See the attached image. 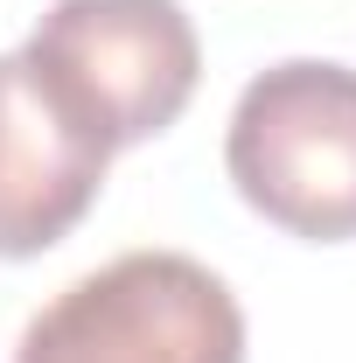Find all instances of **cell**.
<instances>
[{
  "instance_id": "obj_4",
  "label": "cell",
  "mask_w": 356,
  "mask_h": 363,
  "mask_svg": "<svg viewBox=\"0 0 356 363\" xmlns=\"http://www.w3.org/2000/svg\"><path fill=\"white\" fill-rule=\"evenodd\" d=\"M112 147L43 91L28 56H0V259H35L84 224L105 189Z\"/></svg>"
},
{
  "instance_id": "obj_2",
  "label": "cell",
  "mask_w": 356,
  "mask_h": 363,
  "mask_svg": "<svg viewBox=\"0 0 356 363\" xmlns=\"http://www.w3.org/2000/svg\"><path fill=\"white\" fill-rule=\"evenodd\" d=\"M21 56L49 98L112 154L168 133L203 77V43L182 0H56Z\"/></svg>"
},
{
  "instance_id": "obj_3",
  "label": "cell",
  "mask_w": 356,
  "mask_h": 363,
  "mask_svg": "<svg viewBox=\"0 0 356 363\" xmlns=\"http://www.w3.org/2000/svg\"><path fill=\"white\" fill-rule=\"evenodd\" d=\"M14 363H245V308L189 252H119L35 308Z\"/></svg>"
},
{
  "instance_id": "obj_1",
  "label": "cell",
  "mask_w": 356,
  "mask_h": 363,
  "mask_svg": "<svg viewBox=\"0 0 356 363\" xmlns=\"http://www.w3.org/2000/svg\"><path fill=\"white\" fill-rule=\"evenodd\" d=\"M223 168L245 210L308 245L356 238V70L287 56L230 105Z\"/></svg>"
}]
</instances>
